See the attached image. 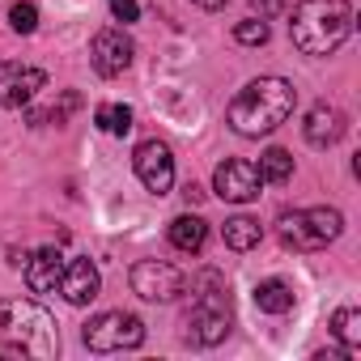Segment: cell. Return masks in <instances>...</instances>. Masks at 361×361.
Returning <instances> with one entry per match:
<instances>
[{"instance_id":"cell-1","label":"cell","mask_w":361,"mask_h":361,"mask_svg":"<svg viewBox=\"0 0 361 361\" xmlns=\"http://www.w3.org/2000/svg\"><path fill=\"white\" fill-rule=\"evenodd\" d=\"M293 106H298V90L285 77H259L230 98L226 123L238 136H268L293 115Z\"/></svg>"},{"instance_id":"cell-2","label":"cell","mask_w":361,"mask_h":361,"mask_svg":"<svg viewBox=\"0 0 361 361\" xmlns=\"http://www.w3.org/2000/svg\"><path fill=\"white\" fill-rule=\"evenodd\" d=\"M0 353L5 357H56L60 353V331L56 319L30 302V298H5L0 302Z\"/></svg>"},{"instance_id":"cell-3","label":"cell","mask_w":361,"mask_h":361,"mask_svg":"<svg viewBox=\"0 0 361 361\" xmlns=\"http://www.w3.org/2000/svg\"><path fill=\"white\" fill-rule=\"evenodd\" d=\"M353 35L348 0H298L289 18V39L302 56H331Z\"/></svg>"},{"instance_id":"cell-4","label":"cell","mask_w":361,"mask_h":361,"mask_svg":"<svg viewBox=\"0 0 361 361\" xmlns=\"http://www.w3.org/2000/svg\"><path fill=\"white\" fill-rule=\"evenodd\" d=\"M196 289H204V293H196L183 336L192 344H200V348H213V344H221L230 336V298H226V285H221L217 272H204L196 281Z\"/></svg>"},{"instance_id":"cell-5","label":"cell","mask_w":361,"mask_h":361,"mask_svg":"<svg viewBox=\"0 0 361 361\" xmlns=\"http://www.w3.org/2000/svg\"><path fill=\"white\" fill-rule=\"evenodd\" d=\"M340 230H344L340 209H293V213H281L276 221L281 243L293 251H323L327 243L340 238Z\"/></svg>"},{"instance_id":"cell-6","label":"cell","mask_w":361,"mask_h":361,"mask_svg":"<svg viewBox=\"0 0 361 361\" xmlns=\"http://www.w3.org/2000/svg\"><path fill=\"white\" fill-rule=\"evenodd\" d=\"M85 348L94 353H119V348H136L145 344V323L128 310H106V314H94L81 331Z\"/></svg>"},{"instance_id":"cell-7","label":"cell","mask_w":361,"mask_h":361,"mask_svg":"<svg viewBox=\"0 0 361 361\" xmlns=\"http://www.w3.org/2000/svg\"><path fill=\"white\" fill-rule=\"evenodd\" d=\"M183 289H188V276L178 272L174 264L140 259L132 268V293L145 298V302H174V298H183Z\"/></svg>"},{"instance_id":"cell-8","label":"cell","mask_w":361,"mask_h":361,"mask_svg":"<svg viewBox=\"0 0 361 361\" xmlns=\"http://www.w3.org/2000/svg\"><path fill=\"white\" fill-rule=\"evenodd\" d=\"M259 188H264V178H259V166L247 161V157H226L217 170H213V192L230 204H251L259 200Z\"/></svg>"},{"instance_id":"cell-9","label":"cell","mask_w":361,"mask_h":361,"mask_svg":"<svg viewBox=\"0 0 361 361\" xmlns=\"http://www.w3.org/2000/svg\"><path fill=\"white\" fill-rule=\"evenodd\" d=\"M132 166H136V178L145 183V192L166 196L174 188V157L161 140H140L132 153Z\"/></svg>"},{"instance_id":"cell-10","label":"cell","mask_w":361,"mask_h":361,"mask_svg":"<svg viewBox=\"0 0 361 361\" xmlns=\"http://www.w3.org/2000/svg\"><path fill=\"white\" fill-rule=\"evenodd\" d=\"M132 56H136V47H132V39H128L119 26L98 30L94 43H90V64H94L98 77H119V73H128Z\"/></svg>"},{"instance_id":"cell-11","label":"cell","mask_w":361,"mask_h":361,"mask_svg":"<svg viewBox=\"0 0 361 361\" xmlns=\"http://www.w3.org/2000/svg\"><path fill=\"white\" fill-rule=\"evenodd\" d=\"M39 90H47V73L35 68V64H18V60H5L0 64V106H26Z\"/></svg>"},{"instance_id":"cell-12","label":"cell","mask_w":361,"mask_h":361,"mask_svg":"<svg viewBox=\"0 0 361 361\" xmlns=\"http://www.w3.org/2000/svg\"><path fill=\"white\" fill-rule=\"evenodd\" d=\"M102 289V276L94 268V259L77 255V259H64V276H60V293L68 306H90Z\"/></svg>"},{"instance_id":"cell-13","label":"cell","mask_w":361,"mask_h":361,"mask_svg":"<svg viewBox=\"0 0 361 361\" xmlns=\"http://www.w3.org/2000/svg\"><path fill=\"white\" fill-rule=\"evenodd\" d=\"M344 132H348V115L340 106H331V102H314L310 115H306V123H302V136L314 149H331Z\"/></svg>"},{"instance_id":"cell-14","label":"cell","mask_w":361,"mask_h":361,"mask_svg":"<svg viewBox=\"0 0 361 361\" xmlns=\"http://www.w3.org/2000/svg\"><path fill=\"white\" fill-rule=\"evenodd\" d=\"M60 276H64V255L56 247H43V251H35L26 259V285H30V293H56Z\"/></svg>"},{"instance_id":"cell-15","label":"cell","mask_w":361,"mask_h":361,"mask_svg":"<svg viewBox=\"0 0 361 361\" xmlns=\"http://www.w3.org/2000/svg\"><path fill=\"white\" fill-rule=\"evenodd\" d=\"M204 238H209V226H204L196 213H183V217L170 221V243H174V251L196 255V251L204 247Z\"/></svg>"},{"instance_id":"cell-16","label":"cell","mask_w":361,"mask_h":361,"mask_svg":"<svg viewBox=\"0 0 361 361\" xmlns=\"http://www.w3.org/2000/svg\"><path fill=\"white\" fill-rule=\"evenodd\" d=\"M255 306H259L264 314H285V310H293V285L281 281V276L259 281V285H255Z\"/></svg>"},{"instance_id":"cell-17","label":"cell","mask_w":361,"mask_h":361,"mask_svg":"<svg viewBox=\"0 0 361 361\" xmlns=\"http://www.w3.org/2000/svg\"><path fill=\"white\" fill-rule=\"evenodd\" d=\"M331 336L344 344V357H357V353H361V310L340 306V310L331 314Z\"/></svg>"},{"instance_id":"cell-18","label":"cell","mask_w":361,"mask_h":361,"mask_svg":"<svg viewBox=\"0 0 361 361\" xmlns=\"http://www.w3.org/2000/svg\"><path fill=\"white\" fill-rule=\"evenodd\" d=\"M221 234H226V247H230V251H251V247H259L264 226H259L255 217H230V221L221 226Z\"/></svg>"},{"instance_id":"cell-19","label":"cell","mask_w":361,"mask_h":361,"mask_svg":"<svg viewBox=\"0 0 361 361\" xmlns=\"http://www.w3.org/2000/svg\"><path fill=\"white\" fill-rule=\"evenodd\" d=\"M94 123H98L106 136H128V132H132V106H123V102H102V106L94 111Z\"/></svg>"},{"instance_id":"cell-20","label":"cell","mask_w":361,"mask_h":361,"mask_svg":"<svg viewBox=\"0 0 361 361\" xmlns=\"http://www.w3.org/2000/svg\"><path fill=\"white\" fill-rule=\"evenodd\" d=\"M259 178H264V183H289V178H293V157L285 153V149H268L264 157H259Z\"/></svg>"},{"instance_id":"cell-21","label":"cell","mask_w":361,"mask_h":361,"mask_svg":"<svg viewBox=\"0 0 361 361\" xmlns=\"http://www.w3.org/2000/svg\"><path fill=\"white\" fill-rule=\"evenodd\" d=\"M73 111H81V94L77 90H64V98L56 102V106H47V111H30V123H64Z\"/></svg>"},{"instance_id":"cell-22","label":"cell","mask_w":361,"mask_h":361,"mask_svg":"<svg viewBox=\"0 0 361 361\" xmlns=\"http://www.w3.org/2000/svg\"><path fill=\"white\" fill-rule=\"evenodd\" d=\"M234 39H238L243 47H264V43H268V22H264V18H247V22L234 26Z\"/></svg>"},{"instance_id":"cell-23","label":"cell","mask_w":361,"mask_h":361,"mask_svg":"<svg viewBox=\"0 0 361 361\" xmlns=\"http://www.w3.org/2000/svg\"><path fill=\"white\" fill-rule=\"evenodd\" d=\"M9 26H13L18 35H35V26H39V9L30 5V0H22V5L9 9Z\"/></svg>"},{"instance_id":"cell-24","label":"cell","mask_w":361,"mask_h":361,"mask_svg":"<svg viewBox=\"0 0 361 361\" xmlns=\"http://www.w3.org/2000/svg\"><path fill=\"white\" fill-rule=\"evenodd\" d=\"M111 13H115V22H136L140 18V9H136V0H111Z\"/></svg>"},{"instance_id":"cell-25","label":"cell","mask_w":361,"mask_h":361,"mask_svg":"<svg viewBox=\"0 0 361 361\" xmlns=\"http://www.w3.org/2000/svg\"><path fill=\"white\" fill-rule=\"evenodd\" d=\"M183 200H188V204H200V200H204V188H200V183H188V188H183Z\"/></svg>"},{"instance_id":"cell-26","label":"cell","mask_w":361,"mask_h":361,"mask_svg":"<svg viewBox=\"0 0 361 361\" xmlns=\"http://www.w3.org/2000/svg\"><path fill=\"white\" fill-rule=\"evenodd\" d=\"M196 5H200V9H209V13H217V9H226V5H230V0H196Z\"/></svg>"},{"instance_id":"cell-27","label":"cell","mask_w":361,"mask_h":361,"mask_svg":"<svg viewBox=\"0 0 361 361\" xmlns=\"http://www.w3.org/2000/svg\"><path fill=\"white\" fill-rule=\"evenodd\" d=\"M255 5H259V9L268 13V9H276V0H255Z\"/></svg>"}]
</instances>
